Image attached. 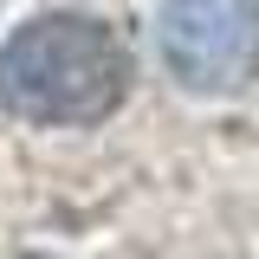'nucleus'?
Wrapping results in <instances>:
<instances>
[{"label": "nucleus", "instance_id": "nucleus-1", "mask_svg": "<svg viewBox=\"0 0 259 259\" xmlns=\"http://www.w3.org/2000/svg\"><path fill=\"white\" fill-rule=\"evenodd\" d=\"M136 65L97 13H32L0 39V110L39 130H91L123 110Z\"/></svg>", "mask_w": 259, "mask_h": 259}, {"label": "nucleus", "instance_id": "nucleus-2", "mask_svg": "<svg viewBox=\"0 0 259 259\" xmlns=\"http://www.w3.org/2000/svg\"><path fill=\"white\" fill-rule=\"evenodd\" d=\"M162 71L188 97H240L259 78V0H168L156 13Z\"/></svg>", "mask_w": 259, "mask_h": 259}]
</instances>
